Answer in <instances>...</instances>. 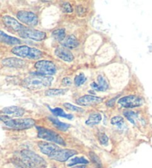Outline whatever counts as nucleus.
Instances as JSON below:
<instances>
[{
    "label": "nucleus",
    "mask_w": 152,
    "mask_h": 168,
    "mask_svg": "<svg viewBox=\"0 0 152 168\" xmlns=\"http://www.w3.org/2000/svg\"><path fill=\"white\" fill-rule=\"evenodd\" d=\"M17 17L20 21L29 26H35L38 24L36 15L30 11H20L17 13Z\"/></svg>",
    "instance_id": "obj_9"
},
{
    "label": "nucleus",
    "mask_w": 152,
    "mask_h": 168,
    "mask_svg": "<svg viewBox=\"0 0 152 168\" xmlns=\"http://www.w3.org/2000/svg\"><path fill=\"white\" fill-rule=\"evenodd\" d=\"M80 45V42L77 39L75 36L74 35H69L62 42V45L65 48H69V49H73Z\"/></svg>",
    "instance_id": "obj_19"
},
{
    "label": "nucleus",
    "mask_w": 152,
    "mask_h": 168,
    "mask_svg": "<svg viewBox=\"0 0 152 168\" xmlns=\"http://www.w3.org/2000/svg\"><path fill=\"white\" fill-rule=\"evenodd\" d=\"M123 114L130 122L132 124H136V119L137 118V115L136 114V113L131 110H126L123 112Z\"/></svg>",
    "instance_id": "obj_25"
},
{
    "label": "nucleus",
    "mask_w": 152,
    "mask_h": 168,
    "mask_svg": "<svg viewBox=\"0 0 152 168\" xmlns=\"http://www.w3.org/2000/svg\"><path fill=\"white\" fill-rule=\"evenodd\" d=\"M0 42L9 45H17L21 44V41L20 39L16 37L8 36L2 30H0Z\"/></svg>",
    "instance_id": "obj_18"
},
{
    "label": "nucleus",
    "mask_w": 152,
    "mask_h": 168,
    "mask_svg": "<svg viewBox=\"0 0 152 168\" xmlns=\"http://www.w3.org/2000/svg\"><path fill=\"white\" fill-rule=\"evenodd\" d=\"M72 81H71V79L68 77H65V78L62 79V84L65 86H69L71 85Z\"/></svg>",
    "instance_id": "obj_34"
},
{
    "label": "nucleus",
    "mask_w": 152,
    "mask_h": 168,
    "mask_svg": "<svg viewBox=\"0 0 152 168\" xmlns=\"http://www.w3.org/2000/svg\"><path fill=\"white\" fill-rule=\"evenodd\" d=\"M11 52L17 56L30 59H39L43 56L42 51L36 48H30L26 45L14 47L11 50Z\"/></svg>",
    "instance_id": "obj_3"
},
{
    "label": "nucleus",
    "mask_w": 152,
    "mask_h": 168,
    "mask_svg": "<svg viewBox=\"0 0 152 168\" xmlns=\"http://www.w3.org/2000/svg\"><path fill=\"white\" fill-rule=\"evenodd\" d=\"M68 91V89H49L45 92V95L48 96H59L65 94Z\"/></svg>",
    "instance_id": "obj_24"
},
{
    "label": "nucleus",
    "mask_w": 152,
    "mask_h": 168,
    "mask_svg": "<svg viewBox=\"0 0 152 168\" xmlns=\"http://www.w3.org/2000/svg\"><path fill=\"white\" fill-rule=\"evenodd\" d=\"M77 154V151L74 150H69V149H59L55 151L49 158L60 162H65L69 159V158L72 157Z\"/></svg>",
    "instance_id": "obj_10"
},
{
    "label": "nucleus",
    "mask_w": 152,
    "mask_h": 168,
    "mask_svg": "<svg viewBox=\"0 0 152 168\" xmlns=\"http://www.w3.org/2000/svg\"><path fill=\"white\" fill-rule=\"evenodd\" d=\"M103 102V99L97 96H91V95H85L82 97L79 98L76 102L78 105L82 106H91V105H96L97 104L101 103Z\"/></svg>",
    "instance_id": "obj_12"
},
{
    "label": "nucleus",
    "mask_w": 152,
    "mask_h": 168,
    "mask_svg": "<svg viewBox=\"0 0 152 168\" xmlns=\"http://www.w3.org/2000/svg\"><path fill=\"white\" fill-rule=\"evenodd\" d=\"M117 98V97L114 98V99H110V100H109V101H108L107 103H106V105H107V106H109V107H113L114 105L115 102H116Z\"/></svg>",
    "instance_id": "obj_35"
},
{
    "label": "nucleus",
    "mask_w": 152,
    "mask_h": 168,
    "mask_svg": "<svg viewBox=\"0 0 152 168\" xmlns=\"http://www.w3.org/2000/svg\"><path fill=\"white\" fill-rule=\"evenodd\" d=\"M37 70V74L41 76L54 75L56 71V66L52 62L47 60H41L36 62L34 65Z\"/></svg>",
    "instance_id": "obj_6"
},
{
    "label": "nucleus",
    "mask_w": 152,
    "mask_h": 168,
    "mask_svg": "<svg viewBox=\"0 0 152 168\" xmlns=\"http://www.w3.org/2000/svg\"><path fill=\"white\" fill-rule=\"evenodd\" d=\"M49 109L51 110L52 113H53L54 115H55L56 116H60V117L62 118H65V119H73V116L71 114H67L64 112L63 110L60 107H56L54 109H51L49 107Z\"/></svg>",
    "instance_id": "obj_22"
},
{
    "label": "nucleus",
    "mask_w": 152,
    "mask_h": 168,
    "mask_svg": "<svg viewBox=\"0 0 152 168\" xmlns=\"http://www.w3.org/2000/svg\"><path fill=\"white\" fill-rule=\"evenodd\" d=\"M71 168H86L85 165H80V166H74Z\"/></svg>",
    "instance_id": "obj_37"
},
{
    "label": "nucleus",
    "mask_w": 152,
    "mask_h": 168,
    "mask_svg": "<svg viewBox=\"0 0 152 168\" xmlns=\"http://www.w3.org/2000/svg\"><path fill=\"white\" fill-rule=\"evenodd\" d=\"M54 78L51 76L41 75H32L22 81V85L30 90H37L51 85Z\"/></svg>",
    "instance_id": "obj_1"
},
{
    "label": "nucleus",
    "mask_w": 152,
    "mask_h": 168,
    "mask_svg": "<svg viewBox=\"0 0 152 168\" xmlns=\"http://www.w3.org/2000/svg\"><path fill=\"white\" fill-rule=\"evenodd\" d=\"M102 121V116L99 113H93L89 116L88 119L86 120L85 124L88 126H93L98 125Z\"/></svg>",
    "instance_id": "obj_20"
},
{
    "label": "nucleus",
    "mask_w": 152,
    "mask_h": 168,
    "mask_svg": "<svg viewBox=\"0 0 152 168\" xmlns=\"http://www.w3.org/2000/svg\"><path fill=\"white\" fill-rule=\"evenodd\" d=\"M5 126L14 130H25L32 128L35 125V121L33 119H9L4 122Z\"/></svg>",
    "instance_id": "obj_5"
},
{
    "label": "nucleus",
    "mask_w": 152,
    "mask_h": 168,
    "mask_svg": "<svg viewBox=\"0 0 152 168\" xmlns=\"http://www.w3.org/2000/svg\"><path fill=\"white\" fill-rule=\"evenodd\" d=\"M86 81V77L85 76V75L83 74H80V75L77 76L74 79V83H75L76 86L79 87V86H81L82 84H84Z\"/></svg>",
    "instance_id": "obj_29"
},
{
    "label": "nucleus",
    "mask_w": 152,
    "mask_h": 168,
    "mask_svg": "<svg viewBox=\"0 0 152 168\" xmlns=\"http://www.w3.org/2000/svg\"><path fill=\"white\" fill-rule=\"evenodd\" d=\"M144 100L140 96L130 95V96H124L118 101V104L125 108H134L140 107L143 105Z\"/></svg>",
    "instance_id": "obj_7"
},
{
    "label": "nucleus",
    "mask_w": 152,
    "mask_h": 168,
    "mask_svg": "<svg viewBox=\"0 0 152 168\" xmlns=\"http://www.w3.org/2000/svg\"><path fill=\"white\" fill-rule=\"evenodd\" d=\"M25 163L30 168H45L47 166V163L41 156L36 153L28 150H25L21 152Z\"/></svg>",
    "instance_id": "obj_2"
},
{
    "label": "nucleus",
    "mask_w": 152,
    "mask_h": 168,
    "mask_svg": "<svg viewBox=\"0 0 152 168\" xmlns=\"http://www.w3.org/2000/svg\"><path fill=\"white\" fill-rule=\"evenodd\" d=\"M11 116H0V121H2V122H7L8 120H9V119H11Z\"/></svg>",
    "instance_id": "obj_36"
},
{
    "label": "nucleus",
    "mask_w": 152,
    "mask_h": 168,
    "mask_svg": "<svg viewBox=\"0 0 152 168\" xmlns=\"http://www.w3.org/2000/svg\"><path fill=\"white\" fill-rule=\"evenodd\" d=\"M99 141L101 144H103V145H106V144H108L109 138H108V136L105 133H99Z\"/></svg>",
    "instance_id": "obj_32"
},
{
    "label": "nucleus",
    "mask_w": 152,
    "mask_h": 168,
    "mask_svg": "<svg viewBox=\"0 0 152 168\" xmlns=\"http://www.w3.org/2000/svg\"><path fill=\"white\" fill-rule=\"evenodd\" d=\"M109 86L106 79L102 75H99L97 76V82L93 81L90 84L92 89L97 91H106L109 88Z\"/></svg>",
    "instance_id": "obj_16"
},
{
    "label": "nucleus",
    "mask_w": 152,
    "mask_h": 168,
    "mask_svg": "<svg viewBox=\"0 0 152 168\" xmlns=\"http://www.w3.org/2000/svg\"><path fill=\"white\" fill-rule=\"evenodd\" d=\"M19 36L24 39H30L34 41H42L46 38L47 35L45 32L41 30L25 27L24 30L19 33Z\"/></svg>",
    "instance_id": "obj_8"
},
{
    "label": "nucleus",
    "mask_w": 152,
    "mask_h": 168,
    "mask_svg": "<svg viewBox=\"0 0 152 168\" xmlns=\"http://www.w3.org/2000/svg\"><path fill=\"white\" fill-rule=\"evenodd\" d=\"M77 164H88V161L84 157H75L74 159H71L70 161V163L68 164V166H73V165H76Z\"/></svg>",
    "instance_id": "obj_26"
},
{
    "label": "nucleus",
    "mask_w": 152,
    "mask_h": 168,
    "mask_svg": "<svg viewBox=\"0 0 152 168\" xmlns=\"http://www.w3.org/2000/svg\"><path fill=\"white\" fill-rule=\"evenodd\" d=\"M77 14H78V15L80 16V17H83V16L85 15V8H83V6H81V5L77 7Z\"/></svg>",
    "instance_id": "obj_33"
},
{
    "label": "nucleus",
    "mask_w": 152,
    "mask_h": 168,
    "mask_svg": "<svg viewBox=\"0 0 152 168\" xmlns=\"http://www.w3.org/2000/svg\"><path fill=\"white\" fill-rule=\"evenodd\" d=\"M50 121L52 122V123L54 125V126L56 127V128H58L59 130L62 131H66L68 128H70V125L66 123H63V122H60L59 120H58L57 119H55V118H52V117H49Z\"/></svg>",
    "instance_id": "obj_21"
},
{
    "label": "nucleus",
    "mask_w": 152,
    "mask_h": 168,
    "mask_svg": "<svg viewBox=\"0 0 152 168\" xmlns=\"http://www.w3.org/2000/svg\"><path fill=\"white\" fill-rule=\"evenodd\" d=\"M55 55L57 56L59 59L65 61V62H71L74 60V57L72 53L67 48L62 47V48H58L55 50Z\"/></svg>",
    "instance_id": "obj_14"
},
{
    "label": "nucleus",
    "mask_w": 152,
    "mask_h": 168,
    "mask_svg": "<svg viewBox=\"0 0 152 168\" xmlns=\"http://www.w3.org/2000/svg\"><path fill=\"white\" fill-rule=\"evenodd\" d=\"M52 36L58 42H62L65 39V29L60 28L56 29L52 32Z\"/></svg>",
    "instance_id": "obj_23"
},
{
    "label": "nucleus",
    "mask_w": 152,
    "mask_h": 168,
    "mask_svg": "<svg viewBox=\"0 0 152 168\" xmlns=\"http://www.w3.org/2000/svg\"><path fill=\"white\" fill-rule=\"evenodd\" d=\"M36 129L38 132V137L39 138L54 142L60 145H65V142L62 137L55 131L42 127H36Z\"/></svg>",
    "instance_id": "obj_4"
},
{
    "label": "nucleus",
    "mask_w": 152,
    "mask_h": 168,
    "mask_svg": "<svg viewBox=\"0 0 152 168\" xmlns=\"http://www.w3.org/2000/svg\"><path fill=\"white\" fill-rule=\"evenodd\" d=\"M4 65L10 68H21L25 65V62L20 59L17 58H8V59H4L2 62Z\"/></svg>",
    "instance_id": "obj_17"
},
{
    "label": "nucleus",
    "mask_w": 152,
    "mask_h": 168,
    "mask_svg": "<svg viewBox=\"0 0 152 168\" xmlns=\"http://www.w3.org/2000/svg\"><path fill=\"white\" fill-rule=\"evenodd\" d=\"M61 8H62V11L65 13H71L73 11L72 6L68 2H64V3H62V5H61Z\"/></svg>",
    "instance_id": "obj_31"
},
{
    "label": "nucleus",
    "mask_w": 152,
    "mask_h": 168,
    "mask_svg": "<svg viewBox=\"0 0 152 168\" xmlns=\"http://www.w3.org/2000/svg\"><path fill=\"white\" fill-rule=\"evenodd\" d=\"M63 106L66 108L68 110L74 111V112H83V108L80 107H77L75 105H72L70 103H64Z\"/></svg>",
    "instance_id": "obj_30"
},
{
    "label": "nucleus",
    "mask_w": 152,
    "mask_h": 168,
    "mask_svg": "<svg viewBox=\"0 0 152 168\" xmlns=\"http://www.w3.org/2000/svg\"><path fill=\"white\" fill-rule=\"evenodd\" d=\"M52 168H56V167H52Z\"/></svg>",
    "instance_id": "obj_38"
},
{
    "label": "nucleus",
    "mask_w": 152,
    "mask_h": 168,
    "mask_svg": "<svg viewBox=\"0 0 152 168\" xmlns=\"http://www.w3.org/2000/svg\"><path fill=\"white\" fill-rule=\"evenodd\" d=\"M38 146H39V148L40 150V151L42 152L43 154L47 155L50 157L51 156L55 151L58 150L59 148L57 145L54 144H51V143H48L45 142V141H40V142L38 143Z\"/></svg>",
    "instance_id": "obj_13"
},
{
    "label": "nucleus",
    "mask_w": 152,
    "mask_h": 168,
    "mask_svg": "<svg viewBox=\"0 0 152 168\" xmlns=\"http://www.w3.org/2000/svg\"><path fill=\"white\" fill-rule=\"evenodd\" d=\"M89 156H90V159L93 162V164H95L97 167H102V162H101L99 158L96 156V153H94L93 152H90L89 153Z\"/></svg>",
    "instance_id": "obj_28"
},
{
    "label": "nucleus",
    "mask_w": 152,
    "mask_h": 168,
    "mask_svg": "<svg viewBox=\"0 0 152 168\" xmlns=\"http://www.w3.org/2000/svg\"><path fill=\"white\" fill-rule=\"evenodd\" d=\"M111 125L121 128L124 124V119L122 116H114L111 119Z\"/></svg>",
    "instance_id": "obj_27"
},
{
    "label": "nucleus",
    "mask_w": 152,
    "mask_h": 168,
    "mask_svg": "<svg viewBox=\"0 0 152 168\" xmlns=\"http://www.w3.org/2000/svg\"><path fill=\"white\" fill-rule=\"evenodd\" d=\"M1 112L6 116H11L13 117H20L24 115L25 110L20 107L11 106L3 108Z\"/></svg>",
    "instance_id": "obj_15"
},
{
    "label": "nucleus",
    "mask_w": 152,
    "mask_h": 168,
    "mask_svg": "<svg viewBox=\"0 0 152 168\" xmlns=\"http://www.w3.org/2000/svg\"><path fill=\"white\" fill-rule=\"evenodd\" d=\"M2 22L8 28L14 32H17L18 33L26 27L25 26L19 22L17 19L8 15L4 16L2 18Z\"/></svg>",
    "instance_id": "obj_11"
}]
</instances>
